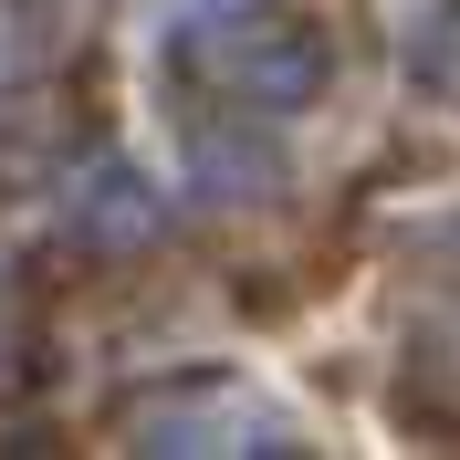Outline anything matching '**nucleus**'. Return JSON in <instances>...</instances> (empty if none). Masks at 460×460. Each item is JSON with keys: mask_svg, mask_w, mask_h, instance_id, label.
<instances>
[{"mask_svg": "<svg viewBox=\"0 0 460 460\" xmlns=\"http://www.w3.org/2000/svg\"><path fill=\"white\" fill-rule=\"evenodd\" d=\"M146 450H283V419L272 408H252L241 387H209V398H168L146 408Z\"/></svg>", "mask_w": 460, "mask_h": 460, "instance_id": "1", "label": "nucleus"}, {"mask_svg": "<svg viewBox=\"0 0 460 460\" xmlns=\"http://www.w3.org/2000/svg\"><path fill=\"white\" fill-rule=\"evenodd\" d=\"M429 84H439V94L460 105V11L439 22V42H429Z\"/></svg>", "mask_w": 460, "mask_h": 460, "instance_id": "3", "label": "nucleus"}, {"mask_svg": "<svg viewBox=\"0 0 460 460\" xmlns=\"http://www.w3.org/2000/svg\"><path fill=\"white\" fill-rule=\"evenodd\" d=\"M146 220H157V199H146L126 168H94L84 199H63V230H84V241H137Z\"/></svg>", "mask_w": 460, "mask_h": 460, "instance_id": "2", "label": "nucleus"}]
</instances>
